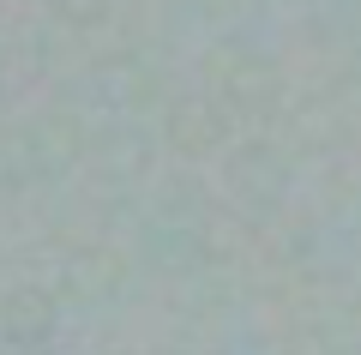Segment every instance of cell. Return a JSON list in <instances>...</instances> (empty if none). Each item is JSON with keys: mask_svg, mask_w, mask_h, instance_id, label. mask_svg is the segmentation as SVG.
<instances>
[{"mask_svg": "<svg viewBox=\"0 0 361 355\" xmlns=\"http://www.w3.org/2000/svg\"><path fill=\"white\" fill-rule=\"evenodd\" d=\"M61 13H73V18H85V13H97V0H54Z\"/></svg>", "mask_w": 361, "mask_h": 355, "instance_id": "1", "label": "cell"}]
</instances>
